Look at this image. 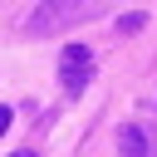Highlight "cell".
<instances>
[{
    "instance_id": "1",
    "label": "cell",
    "mask_w": 157,
    "mask_h": 157,
    "mask_svg": "<svg viewBox=\"0 0 157 157\" xmlns=\"http://www.w3.org/2000/svg\"><path fill=\"white\" fill-rule=\"evenodd\" d=\"M103 10H108V0H39L25 20V34L49 39V34H64V29H78V25L98 20Z\"/></svg>"
},
{
    "instance_id": "4",
    "label": "cell",
    "mask_w": 157,
    "mask_h": 157,
    "mask_svg": "<svg viewBox=\"0 0 157 157\" xmlns=\"http://www.w3.org/2000/svg\"><path fill=\"white\" fill-rule=\"evenodd\" d=\"M142 25H147V15H123L118 20V34H137Z\"/></svg>"
},
{
    "instance_id": "2",
    "label": "cell",
    "mask_w": 157,
    "mask_h": 157,
    "mask_svg": "<svg viewBox=\"0 0 157 157\" xmlns=\"http://www.w3.org/2000/svg\"><path fill=\"white\" fill-rule=\"evenodd\" d=\"M59 78H64V93H83L88 78H93V54L83 44H69L64 59H59Z\"/></svg>"
},
{
    "instance_id": "5",
    "label": "cell",
    "mask_w": 157,
    "mask_h": 157,
    "mask_svg": "<svg viewBox=\"0 0 157 157\" xmlns=\"http://www.w3.org/2000/svg\"><path fill=\"white\" fill-rule=\"evenodd\" d=\"M5 128H10V108H0V132H5Z\"/></svg>"
},
{
    "instance_id": "3",
    "label": "cell",
    "mask_w": 157,
    "mask_h": 157,
    "mask_svg": "<svg viewBox=\"0 0 157 157\" xmlns=\"http://www.w3.org/2000/svg\"><path fill=\"white\" fill-rule=\"evenodd\" d=\"M118 147H123V157H147V137L128 123V128H118Z\"/></svg>"
},
{
    "instance_id": "6",
    "label": "cell",
    "mask_w": 157,
    "mask_h": 157,
    "mask_svg": "<svg viewBox=\"0 0 157 157\" xmlns=\"http://www.w3.org/2000/svg\"><path fill=\"white\" fill-rule=\"evenodd\" d=\"M10 157H34V152H29V147H20V152H10Z\"/></svg>"
}]
</instances>
